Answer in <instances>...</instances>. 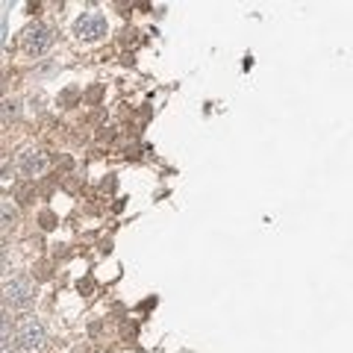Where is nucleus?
<instances>
[{
  "label": "nucleus",
  "mask_w": 353,
  "mask_h": 353,
  "mask_svg": "<svg viewBox=\"0 0 353 353\" xmlns=\"http://www.w3.org/2000/svg\"><path fill=\"white\" fill-rule=\"evenodd\" d=\"M41 227H44V230H50V227H53V215H50V212H44V215H41Z\"/></svg>",
  "instance_id": "nucleus-8"
},
{
  "label": "nucleus",
  "mask_w": 353,
  "mask_h": 353,
  "mask_svg": "<svg viewBox=\"0 0 353 353\" xmlns=\"http://www.w3.org/2000/svg\"><path fill=\"white\" fill-rule=\"evenodd\" d=\"M48 168V157H44V150L39 148H24L18 153V171L24 176H36Z\"/></svg>",
  "instance_id": "nucleus-5"
},
{
  "label": "nucleus",
  "mask_w": 353,
  "mask_h": 353,
  "mask_svg": "<svg viewBox=\"0 0 353 353\" xmlns=\"http://www.w3.org/2000/svg\"><path fill=\"white\" fill-rule=\"evenodd\" d=\"M3 353H12V350H3Z\"/></svg>",
  "instance_id": "nucleus-9"
},
{
  "label": "nucleus",
  "mask_w": 353,
  "mask_h": 353,
  "mask_svg": "<svg viewBox=\"0 0 353 353\" xmlns=\"http://www.w3.org/2000/svg\"><path fill=\"white\" fill-rule=\"evenodd\" d=\"M3 301L12 309H27L32 301H36V285H32L30 277H12L3 285Z\"/></svg>",
  "instance_id": "nucleus-1"
},
{
  "label": "nucleus",
  "mask_w": 353,
  "mask_h": 353,
  "mask_svg": "<svg viewBox=\"0 0 353 353\" xmlns=\"http://www.w3.org/2000/svg\"><path fill=\"white\" fill-rule=\"evenodd\" d=\"M74 32L80 36L83 41H97L106 36V18L101 12H83L80 18H77L74 24Z\"/></svg>",
  "instance_id": "nucleus-4"
},
{
  "label": "nucleus",
  "mask_w": 353,
  "mask_h": 353,
  "mask_svg": "<svg viewBox=\"0 0 353 353\" xmlns=\"http://www.w3.org/2000/svg\"><path fill=\"white\" fill-rule=\"evenodd\" d=\"M18 347L27 350V353H36L44 347V341H48V330H44V324L39 321V318H24V321L18 324Z\"/></svg>",
  "instance_id": "nucleus-2"
},
{
  "label": "nucleus",
  "mask_w": 353,
  "mask_h": 353,
  "mask_svg": "<svg viewBox=\"0 0 353 353\" xmlns=\"http://www.w3.org/2000/svg\"><path fill=\"white\" fill-rule=\"evenodd\" d=\"M50 44H53V32L44 24H30L24 36H21V48H24L27 57H41V53L50 50Z\"/></svg>",
  "instance_id": "nucleus-3"
},
{
  "label": "nucleus",
  "mask_w": 353,
  "mask_h": 353,
  "mask_svg": "<svg viewBox=\"0 0 353 353\" xmlns=\"http://www.w3.org/2000/svg\"><path fill=\"white\" fill-rule=\"evenodd\" d=\"M12 221H15V209L9 206V201H6V203H3V227L9 230V227H12Z\"/></svg>",
  "instance_id": "nucleus-6"
},
{
  "label": "nucleus",
  "mask_w": 353,
  "mask_h": 353,
  "mask_svg": "<svg viewBox=\"0 0 353 353\" xmlns=\"http://www.w3.org/2000/svg\"><path fill=\"white\" fill-rule=\"evenodd\" d=\"M15 112H18V103H15V101H6V103H3V121H9Z\"/></svg>",
  "instance_id": "nucleus-7"
}]
</instances>
